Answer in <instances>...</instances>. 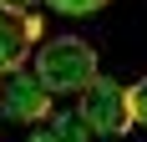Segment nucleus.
I'll return each mask as SVG.
<instances>
[{"label":"nucleus","instance_id":"f257e3e1","mask_svg":"<svg viewBox=\"0 0 147 142\" xmlns=\"http://www.w3.org/2000/svg\"><path fill=\"white\" fill-rule=\"evenodd\" d=\"M36 76L51 97H81L102 71H96V51H91L81 36H56V41H41L36 51Z\"/></svg>","mask_w":147,"mask_h":142},{"label":"nucleus","instance_id":"f03ea898","mask_svg":"<svg viewBox=\"0 0 147 142\" xmlns=\"http://www.w3.org/2000/svg\"><path fill=\"white\" fill-rule=\"evenodd\" d=\"M76 117L86 122V132L96 137H122V132H132V86L112 81V76H96V81L76 97Z\"/></svg>","mask_w":147,"mask_h":142},{"label":"nucleus","instance_id":"7ed1b4c3","mask_svg":"<svg viewBox=\"0 0 147 142\" xmlns=\"http://www.w3.org/2000/svg\"><path fill=\"white\" fill-rule=\"evenodd\" d=\"M51 91L41 86L36 71H10V81L0 86V117H10V122H51Z\"/></svg>","mask_w":147,"mask_h":142},{"label":"nucleus","instance_id":"20e7f679","mask_svg":"<svg viewBox=\"0 0 147 142\" xmlns=\"http://www.w3.org/2000/svg\"><path fill=\"white\" fill-rule=\"evenodd\" d=\"M41 20L30 10H10L0 5V71H20V61L30 51H41Z\"/></svg>","mask_w":147,"mask_h":142},{"label":"nucleus","instance_id":"39448f33","mask_svg":"<svg viewBox=\"0 0 147 142\" xmlns=\"http://www.w3.org/2000/svg\"><path fill=\"white\" fill-rule=\"evenodd\" d=\"M30 142H91V132L81 117H51V122H41L30 132Z\"/></svg>","mask_w":147,"mask_h":142},{"label":"nucleus","instance_id":"423d86ee","mask_svg":"<svg viewBox=\"0 0 147 142\" xmlns=\"http://www.w3.org/2000/svg\"><path fill=\"white\" fill-rule=\"evenodd\" d=\"M51 10H61V15H91V10H102L107 0H46Z\"/></svg>","mask_w":147,"mask_h":142},{"label":"nucleus","instance_id":"0eeeda50","mask_svg":"<svg viewBox=\"0 0 147 142\" xmlns=\"http://www.w3.org/2000/svg\"><path fill=\"white\" fill-rule=\"evenodd\" d=\"M132 117H137V122L147 127V76H142V81L132 86Z\"/></svg>","mask_w":147,"mask_h":142},{"label":"nucleus","instance_id":"6e6552de","mask_svg":"<svg viewBox=\"0 0 147 142\" xmlns=\"http://www.w3.org/2000/svg\"><path fill=\"white\" fill-rule=\"evenodd\" d=\"M0 5H10V10H30L36 0H0Z\"/></svg>","mask_w":147,"mask_h":142}]
</instances>
